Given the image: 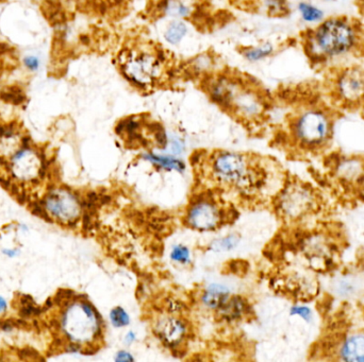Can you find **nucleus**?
<instances>
[{
    "mask_svg": "<svg viewBox=\"0 0 364 362\" xmlns=\"http://www.w3.org/2000/svg\"><path fill=\"white\" fill-rule=\"evenodd\" d=\"M298 12L300 20L310 27L320 24L326 17L325 12L319 6L309 1H300L298 5Z\"/></svg>",
    "mask_w": 364,
    "mask_h": 362,
    "instance_id": "nucleus-17",
    "label": "nucleus"
},
{
    "mask_svg": "<svg viewBox=\"0 0 364 362\" xmlns=\"http://www.w3.org/2000/svg\"><path fill=\"white\" fill-rule=\"evenodd\" d=\"M143 158L148 162L166 169V170H176V172H182L184 170V164L178 158H173L170 156H163V154H156L148 152L144 154Z\"/></svg>",
    "mask_w": 364,
    "mask_h": 362,
    "instance_id": "nucleus-19",
    "label": "nucleus"
},
{
    "mask_svg": "<svg viewBox=\"0 0 364 362\" xmlns=\"http://www.w3.org/2000/svg\"><path fill=\"white\" fill-rule=\"evenodd\" d=\"M119 66L124 79L142 91L156 87L164 74V59L160 52L150 48L134 47L122 52Z\"/></svg>",
    "mask_w": 364,
    "mask_h": 362,
    "instance_id": "nucleus-6",
    "label": "nucleus"
},
{
    "mask_svg": "<svg viewBox=\"0 0 364 362\" xmlns=\"http://www.w3.org/2000/svg\"><path fill=\"white\" fill-rule=\"evenodd\" d=\"M333 101L345 109H362L364 105V67L347 65L333 71L330 79Z\"/></svg>",
    "mask_w": 364,
    "mask_h": 362,
    "instance_id": "nucleus-7",
    "label": "nucleus"
},
{
    "mask_svg": "<svg viewBox=\"0 0 364 362\" xmlns=\"http://www.w3.org/2000/svg\"><path fill=\"white\" fill-rule=\"evenodd\" d=\"M6 307H7V305H6V301L3 300V298H0V312L5 311Z\"/></svg>",
    "mask_w": 364,
    "mask_h": 362,
    "instance_id": "nucleus-28",
    "label": "nucleus"
},
{
    "mask_svg": "<svg viewBox=\"0 0 364 362\" xmlns=\"http://www.w3.org/2000/svg\"><path fill=\"white\" fill-rule=\"evenodd\" d=\"M239 239L235 236H228V237L223 238L215 243V249L219 251H231L237 247Z\"/></svg>",
    "mask_w": 364,
    "mask_h": 362,
    "instance_id": "nucleus-24",
    "label": "nucleus"
},
{
    "mask_svg": "<svg viewBox=\"0 0 364 362\" xmlns=\"http://www.w3.org/2000/svg\"><path fill=\"white\" fill-rule=\"evenodd\" d=\"M154 333L164 345L178 347L186 341L188 326L186 322L174 315H164L158 318L154 326Z\"/></svg>",
    "mask_w": 364,
    "mask_h": 362,
    "instance_id": "nucleus-12",
    "label": "nucleus"
},
{
    "mask_svg": "<svg viewBox=\"0 0 364 362\" xmlns=\"http://www.w3.org/2000/svg\"><path fill=\"white\" fill-rule=\"evenodd\" d=\"M22 67L30 74H36L42 67V59L38 54H29L22 56Z\"/></svg>",
    "mask_w": 364,
    "mask_h": 362,
    "instance_id": "nucleus-22",
    "label": "nucleus"
},
{
    "mask_svg": "<svg viewBox=\"0 0 364 362\" xmlns=\"http://www.w3.org/2000/svg\"><path fill=\"white\" fill-rule=\"evenodd\" d=\"M325 3H337L340 0H323Z\"/></svg>",
    "mask_w": 364,
    "mask_h": 362,
    "instance_id": "nucleus-31",
    "label": "nucleus"
},
{
    "mask_svg": "<svg viewBox=\"0 0 364 362\" xmlns=\"http://www.w3.org/2000/svg\"><path fill=\"white\" fill-rule=\"evenodd\" d=\"M110 320H111L112 325L117 329L127 326L129 324L130 319L128 316L127 311L123 307H115L112 309L110 312Z\"/></svg>",
    "mask_w": 364,
    "mask_h": 362,
    "instance_id": "nucleus-21",
    "label": "nucleus"
},
{
    "mask_svg": "<svg viewBox=\"0 0 364 362\" xmlns=\"http://www.w3.org/2000/svg\"><path fill=\"white\" fill-rule=\"evenodd\" d=\"M266 11L270 15H286L289 12L288 1L286 0H263Z\"/></svg>",
    "mask_w": 364,
    "mask_h": 362,
    "instance_id": "nucleus-20",
    "label": "nucleus"
},
{
    "mask_svg": "<svg viewBox=\"0 0 364 362\" xmlns=\"http://www.w3.org/2000/svg\"><path fill=\"white\" fill-rule=\"evenodd\" d=\"M189 26L186 20L174 18L168 22L163 32V38L170 46H178L188 36Z\"/></svg>",
    "mask_w": 364,
    "mask_h": 362,
    "instance_id": "nucleus-15",
    "label": "nucleus"
},
{
    "mask_svg": "<svg viewBox=\"0 0 364 362\" xmlns=\"http://www.w3.org/2000/svg\"><path fill=\"white\" fill-rule=\"evenodd\" d=\"M362 109H363V110H364V105H363V107H362Z\"/></svg>",
    "mask_w": 364,
    "mask_h": 362,
    "instance_id": "nucleus-32",
    "label": "nucleus"
},
{
    "mask_svg": "<svg viewBox=\"0 0 364 362\" xmlns=\"http://www.w3.org/2000/svg\"><path fill=\"white\" fill-rule=\"evenodd\" d=\"M247 309V303L241 296H231L217 311L223 320L235 321L245 316Z\"/></svg>",
    "mask_w": 364,
    "mask_h": 362,
    "instance_id": "nucleus-14",
    "label": "nucleus"
},
{
    "mask_svg": "<svg viewBox=\"0 0 364 362\" xmlns=\"http://www.w3.org/2000/svg\"><path fill=\"white\" fill-rule=\"evenodd\" d=\"M229 298H231V292L227 287L213 284L210 285L206 292H203V303L208 308L219 310Z\"/></svg>",
    "mask_w": 364,
    "mask_h": 362,
    "instance_id": "nucleus-13",
    "label": "nucleus"
},
{
    "mask_svg": "<svg viewBox=\"0 0 364 362\" xmlns=\"http://www.w3.org/2000/svg\"><path fill=\"white\" fill-rule=\"evenodd\" d=\"M59 329L72 351L89 353L103 338V321L89 301L76 296L61 309Z\"/></svg>",
    "mask_w": 364,
    "mask_h": 362,
    "instance_id": "nucleus-2",
    "label": "nucleus"
},
{
    "mask_svg": "<svg viewBox=\"0 0 364 362\" xmlns=\"http://www.w3.org/2000/svg\"><path fill=\"white\" fill-rule=\"evenodd\" d=\"M291 315H298V316L303 317L307 321L311 319V311L306 307H294L291 310Z\"/></svg>",
    "mask_w": 364,
    "mask_h": 362,
    "instance_id": "nucleus-25",
    "label": "nucleus"
},
{
    "mask_svg": "<svg viewBox=\"0 0 364 362\" xmlns=\"http://www.w3.org/2000/svg\"><path fill=\"white\" fill-rule=\"evenodd\" d=\"M335 117L323 105H309L291 120L290 132L295 144L308 152L326 149L333 139Z\"/></svg>",
    "mask_w": 364,
    "mask_h": 362,
    "instance_id": "nucleus-4",
    "label": "nucleus"
},
{
    "mask_svg": "<svg viewBox=\"0 0 364 362\" xmlns=\"http://www.w3.org/2000/svg\"><path fill=\"white\" fill-rule=\"evenodd\" d=\"M221 209L214 201L208 199L194 201L187 213V223L197 231H212L221 225Z\"/></svg>",
    "mask_w": 364,
    "mask_h": 362,
    "instance_id": "nucleus-11",
    "label": "nucleus"
},
{
    "mask_svg": "<svg viewBox=\"0 0 364 362\" xmlns=\"http://www.w3.org/2000/svg\"><path fill=\"white\" fill-rule=\"evenodd\" d=\"M358 8L364 14V0H357Z\"/></svg>",
    "mask_w": 364,
    "mask_h": 362,
    "instance_id": "nucleus-29",
    "label": "nucleus"
},
{
    "mask_svg": "<svg viewBox=\"0 0 364 362\" xmlns=\"http://www.w3.org/2000/svg\"><path fill=\"white\" fill-rule=\"evenodd\" d=\"M45 209L52 218L63 223H73L81 215V205L75 195L65 189H54L45 199Z\"/></svg>",
    "mask_w": 364,
    "mask_h": 362,
    "instance_id": "nucleus-10",
    "label": "nucleus"
},
{
    "mask_svg": "<svg viewBox=\"0 0 364 362\" xmlns=\"http://www.w3.org/2000/svg\"><path fill=\"white\" fill-rule=\"evenodd\" d=\"M305 54L315 65L342 60L359 50L363 31L357 20L349 16L325 17L304 34Z\"/></svg>",
    "mask_w": 364,
    "mask_h": 362,
    "instance_id": "nucleus-1",
    "label": "nucleus"
},
{
    "mask_svg": "<svg viewBox=\"0 0 364 362\" xmlns=\"http://www.w3.org/2000/svg\"><path fill=\"white\" fill-rule=\"evenodd\" d=\"M274 54H275V47L270 43H265L260 46L246 47L242 50V56L250 63L261 62Z\"/></svg>",
    "mask_w": 364,
    "mask_h": 362,
    "instance_id": "nucleus-18",
    "label": "nucleus"
},
{
    "mask_svg": "<svg viewBox=\"0 0 364 362\" xmlns=\"http://www.w3.org/2000/svg\"><path fill=\"white\" fill-rule=\"evenodd\" d=\"M327 343L331 347V355L337 356L335 359L364 362V327L349 329L340 335L337 333Z\"/></svg>",
    "mask_w": 364,
    "mask_h": 362,
    "instance_id": "nucleus-9",
    "label": "nucleus"
},
{
    "mask_svg": "<svg viewBox=\"0 0 364 362\" xmlns=\"http://www.w3.org/2000/svg\"><path fill=\"white\" fill-rule=\"evenodd\" d=\"M320 209V201L314 189L308 184L294 183L284 189L278 199V209L284 218L300 221Z\"/></svg>",
    "mask_w": 364,
    "mask_h": 362,
    "instance_id": "nucleus-8",
    "label": "nucleus"
},
{
    "mask_svg": "<svg viewBox=\"0 0 364 362\" xmlns=\"http://www.w3.org/2000/svg\"><path fill=\"white\" fill-rule=\"evenodd\" d=\"M207 93L215 105L242 119L259 118L265 110L263 97L256 89L225 75L208 81Z\"/></svg>",
    "mask_w": 364,
    "mask_h": 362,
    "instance_id": "nucleus-3",
    "label": "nucleus"
},
{
    "mask_svg": "<svg viewBox=\"0 0 364 362\" xmlns=\"http://www.w3.org/2000/svg\"><path fill=\"white\" fill-rule=\"evenodd\" d=\"M210 168L217 183L245 194L254 193L263 182V174L255 160L239 152H217Z\"/></svg>",
    "mask_w": 364,
    "mask_h": 362,
    "instance_id": "nucleus-5",
    "label": "nucleus"
},
{
    "mask_svg": "<svg viewBox=\"0 0 364 362\" xmlns=\"http://www.w3.org/2000/svg\"><path fill=\"white\" fill-rule=\"evenodd\" d=\"M117 361H132L134 360V358L132 357L131 354L128 353L126 351H119V353L117 354L115 358Z\"/></svg>",
    "mask_w": 364,
    "mask_h": 362,
    "instance_id": "nucleus-26",
    "label": "nucleus"
},
{
    "mask_svg": "<svg viewBox=\"0 0 364 362\" xmlns=\"http://www.w3.org/2000/svg\"><path fill=\"white\" fill-rule=\"evenodd\" d=\"M164 15L186 20L192 15L193 9L184 0H162L161 10Z\"/></svg>",
    "mask_w": 364,
    "mask_h": 362,
    "instance_id": "nucleus-16",
    "label": "nucleus"
},
{
    "mask_svg": "<svg viewBox=\"0 0 364 362\" xmlns=\"http://www.w3.org/2000/svg\"><path fill=\"white\" fill-rule=\"evenodd\" d=\"M170 258L179 264H187L190 262V251L184 246H176L170 252Z\"/></svg>",
    "mask_w": 364,
    "mask_h": 362,
    "instance_id": "nucleus-23",
    "label": "nucleus"
},
{
    "mask_svg": "<svg viewBox=\"0 0 364 362\" xmlns=\"http://www.w3.org/2000/svg\"><path fill=\"white\" fill-rule=\"evenodd\" d=\"M360 270H361L362 274L364 276V254L362 255L361 259H360Z\"/></svg>",
    "mask_w": 364,
    "mask_h": 362,
    "instance_id": "nucleus-30",
    "label": "nucleus"
},
{
    "mask_svg": "<svg viewBox=\"0 0 364 362\" xmlns=\"http://www.w3.org/2000/svg\"><path fill=\"white\" fill-rule=\"evenodd\" d=\"M136 340V335H134L132 331H129V333H127V335H126L125 341L128 343V345H131V343H133V341Z\"/></svg>",
    "mask_w": 364,
    "mask_h": 362,
    "instance_id": "nucleus-27",
    "label": "nucleus"
}]
</instances>
